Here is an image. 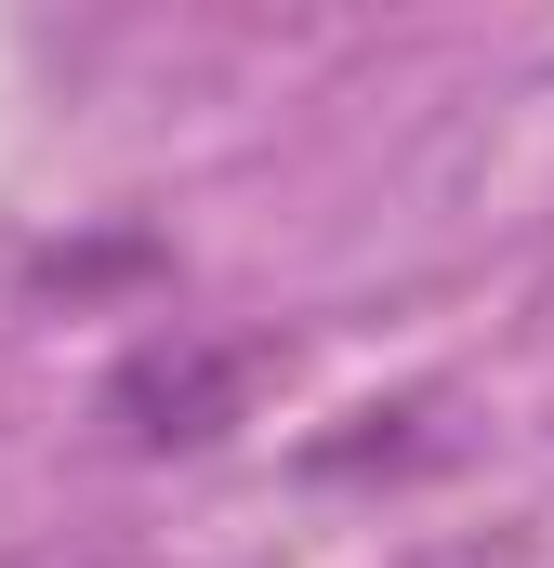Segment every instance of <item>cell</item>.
<instances>
[{
	"mask_svg": "<svg viewBox=\"0 0 554 568\" xmlns=\"http://www.w3.org/2000/svg\"><path fill=\"white\" fill-rule=\"evenodd\" d=\"M277 371V344H238V331H158L106 371V424L133 449H212V436L252 410V384Z\"/></svg>",
	"mask_w": 554,
	"mask_h": 568,
	"instance_id": "1",
	"label": "cell"
}]
</instances>
